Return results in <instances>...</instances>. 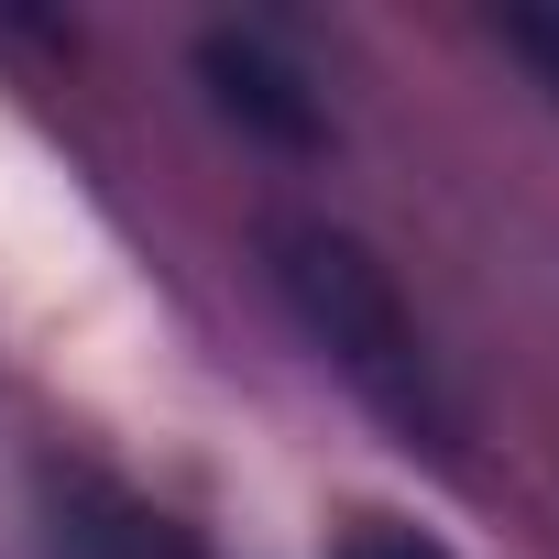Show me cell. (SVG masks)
I'll return each mask as SVG.
<instances>
[{
  "label": "cell",
  "mask_w": 559,
  "mask_h": 559,
  "mask_svg": "<svg viewBox=\"0 0 559 559\" xmlns=\"http://www.w3.org/2000/svg\"><path fill=\"white\" fill-rule=\"evenodd\" d=\"M504 45H515V56L559 88V12H504Z\"/></svg>",
  "instance_id": "cell-4"
},
{
  "label": "cell",
  "mask_w": 559,
  "mask_h": 559,
  "mask_svg": "<svg viewBox=\"0 0 559 559\" xmlns=\"http://www.w3.org/2000/svg\"><path fill=\"white\" fill-rule=\"evenodd\" d=\"M78 559H176V548H165V537H88Z\"/></svg>",
  "instance_id": "cell-5"
},
{
  "label": "cell",
  "mask_w": 559,
  "mask_h": 559,
  "mask_svg": "<svg viewBox=\"0 0 559 559\" xmlns=\"http://www.w3.org/2000/svg\"><path fill=\"white\" fill-rule=\"evenodd\" d=\"M274 274H286V297H297V319L319 330V352L384 406V417H406V428H439V384H428V341H417V319H406V297L384 286V263L362 252V241H341V230H319V219H286L274 230Z\"/></svg>",
  "instance_id": "cell-1"
},
{
  "label": "cell",
  "mask_w": 559,
  "mask_h": 559,
  "mask_svg": "<svg viewBox=\"0 0 559 559\" xmlns=\"http://www.w3.org/2000/svg\"><path fill=\"white\" fill-rule=\"evenodd\" d=\"M330 559H450V548H439L428 526H406V515H352Z\"/></svg>",
  "instance_id": "cell-3"
},
{
  "label": "cell",
  "mask_w": 559,
  "mask_h": 559,
  "mask_svg": "<svg viewBox=\"0 0 559 559\" xmlns=\"http://www.w3.org/2000/svg\"><path fill=\"white\" fill-rule=\"evenodd\" d=\"M209 78H219V99L241 110V121H263V132H286V143H319V99L274 67L263 45H241V34H219L209 45Z\"/></svg>",
  "instance_id": "cell-2"
}]
</instances>
